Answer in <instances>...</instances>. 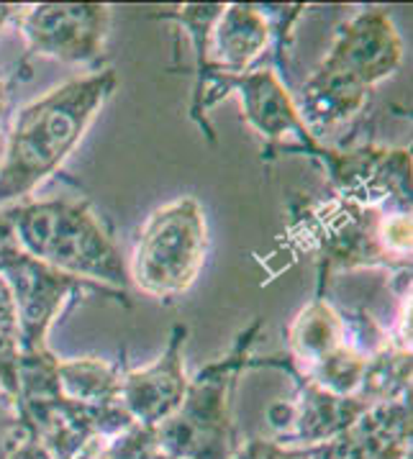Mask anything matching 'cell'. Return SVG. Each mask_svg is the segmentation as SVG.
I'll use <instances>...</instances> for the list:
<instances>
[{"instance_id":"obj_1","label":"cell","mask_w":413,"mask_h":459,"mask_svg":"<svg viewBox=\"0 0 413 459\" xmlns=\"http://www.w3.org/2000/svg\"><path fill=\"white\" fill-rule=\"evenodd\" d=\"M113 85V70H103L70 80L21 110L0 165V205L29 195L65 165Z\"/></svg>"},{"instance_id":"obj_2","label":"cell","mask_w":413,"mask_h":459,"mask_svg":"<svg viewBox=\"0 0 413 459\" xmlns=\"http://www.w3.org/2000/svg\"><path fill=\"white\" fill-rule=\"evenodd\" d=\"M26 252L73 275L126 285V270L98 221L80 203H44L16 213Z\"/></svg>"},{"instance_id":"obj_3","label":"cell","mask_w":413,"mask_h":459,"mask_svg":"<svg viewBox=\"0 0 413 459\" xmlns=\"http://www.w3.org/2000/svg\"><path fill=\"white\" fill-rule=\"evenodd\" d=\"M208 234L201 203L177 198L154 211L133 249L132 275L150 295L185 293L206 262Z\"/></svg>"},{"instance_id":"obj_4","label":"cell","mask_w":413,"mask_h":459,"mask_svg":"<svg viewBox=\"0 0 413 459\" xmlns=\"http://www.w3.org/2000/svg\"><path fill=\"white\" fill-rule=\"evenodd\" d=\"M108 5H34L23 13V37L44 56L65 62H85L100 55Z\"/></svg>"},{"instance_id":"obj_5","label":"cell","mask_w":413,"mask_h":459,"mask_svg":"<svg viewBox=\"0 0 413 459\" xmlns=\"http://www.w3.org/2000/svg\"><path fill=\"white\" fill-rule=\"evenodd\" d=\"M400 62V39L393 23L383 13H365L352 21L321 65V70L337 74L341 80L367 88L385 80Z\"/></svg>"},{"instance_id":"obj_6","label":"cell","mask_w":413,"mask_h":459,"mask_svg":"<svg viewBox=\"0 0 413 459\" xmlns=\"http://www.w3.org/2000/svg\"><path fill=\"white\" fill-rule=\"evenodd\" d=\"M188 383L180 362V339L175 336L172 350L150 369H139L121 383L124 411L142 429H157L183 405Z\"/></svg>"},{"instance_id":"obj_7","label":"cell","mask_w":413,"mask_h":459,"mask_svg":"<svg viewBox=\"0 0 413 459\" xmlns=\"http://www.w3.org/2000/svg\"><path fill=\"white\" fill-rule=\"evenodd\" d=\"M409 408L383 405L365 411L337 439L316 449V459H409Z\"/></svg>"},{"instance_id":"obj_8","label":"cell","mask_w":413,"mask_h":459,"mask_svg":"<svg viewBox=\"0 0 413 459\" xmlns=\"http://www.w3.org/2000/svg\"><path fill=\"white\" fill-rule=\"evenodd\" d=\"M267 44V23L252 5H224L213 29V52L219 62L242 70Z\"/></svg>"},{"instance_id":"obj_9","label":"cell","mask_w":413,"mask_h":459,"mask_svg":"<svg viewBox=\"0 0 413 459\" xmlns=\"http://www.w3.org/2000/svg\"><path fill=\"white\" fill-rule=\"evenodd\" d=\"M245 95V108L252 124L262 131L264 136H280L282 131L298 126V116L290 108V100L285 98L282 88L270 73H257L254 77H245L239 82Z\"/></svg>"},{"instance_id":"obj_10","label":"cell","mask_w":413,"mask_h":459,"mask_svg":"<svg viewBox=\"0 0 413 459\" xmlns=\"http://www.w3.org/2000/svg\"><path fill=\"white\" fill-rule=\"evenodd\" d=\"M59 387L80 403L111 405L121 395V383H116L111 369L95 362H77L59 368Z\"/></svg>"},{"instance_id":"obj_11","label":"cell","mask_w":413,"mask_h":459,"mask_svg":"<svg viewBox=\"0 0 413 459\" xmlns=\"http://www.w3.org/2000/svg\"><path fill=\"white\" fill-rule=\"evenodd\" d=\"M8 459H56V457L52 455V449H49L44 441L39 439L37 431H34L29 423L23 421L21 439L16 441V446H13V452H11V457Z\"/></svg>"},{"instance_id":"obj_12","label":"cell","mask_w":413,"mask_h":459,"mask_svg":"<svg viewBox=\"0 0 413 459\" xmlns=\"http://www.w3.org/2000/svg\"><path fill=\"white\" fill-rule=\"evenodd\" d=\"M13 11H16V8H11V5H0V23L8 19V16H11Z\"/></svg>"}]
</instances>
